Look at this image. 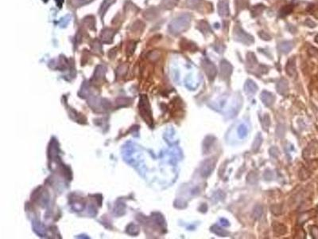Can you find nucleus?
Listing matches in <instances>:
<instances>
[{"label": "nucleus", "mask_w": 318, "mask_h": 239, "mask_svg": "<svg viewBox=\"0 0 318 239\" xmlns=\"http://www.w3.org/2000/svg\"><path fill=\"white\" fill-rule=\"evenodd\" d=\"M259 37H260L261 38H262V39L266 40V41H269V40H270V38H271V37H270V36L269 35V34H268L267 33H266V32H264V31L259 32Z\"/></svg>", "instance_id": "nucleus-18"}, {"label": "nucleus", "mask_w": 318, "mask_h": 239, "mask_svg": "<svg viewBox=\"0 0 318 239\" xmlns=\"http://www.w3.org/2000/svg\"><path fill=\"white\" fill-rule=\"evenodd\" d=\"M278 91L280 93H284V92L286 91L288 89V83L285 79H282L278 82L277 85Z\"/></svg>", "instance_id": "nucleus-12"}, {"label": "nucleus", "mask_w": 318, "mask_h": 239, "mask_svg": "<svg viewBox=\"0 0 318 239\" xmlns=\"http://www.w3.org/2000/svg\"><path fill=\"white\" fill-rule=\"evenodd\" d=\"M262 208H261V206L260 207H259V206H257L256 209H255V218L259 219V217L261 216V215H262Z\"/></svg>", "instance_id": "nucleus-22"}, {"label": "nucleus", "mask_w": 318, "mask_h": 239, "mask_svg": "<svg viewBox=\"0 0 318 239\" xmlns=\"http://www.w3.org/2000/svg\"><path fill=\"white\" fill-rule=\"evenodd\" d=\"M177 3V0H163L162 4L166 9H171L174 7Z\"/></svg>", "instance_id": "nucleus-13"}, {"label": "nucleus", "mask_w": 318, "mask_h": 239, "mask_svg": "<svg viewBox=\"0 0 318 239\" xmlns=\"http://www.w3.org/2000/svg\"><path fill=\"white\" fill-rule=\"evenodd\" d=\"M234 38L235 41L244 43L245 45H251L254 42L252 36L246 33L240 26H236L234 29Z\"/></svg>", "instance_id": "nucleus-2"}, {"label": "nucleus", "mask_w": 318, "mask_h": 239, "mask_svg": "<svg viewBox=\"0 0 318 239\" xmlns=\"http://www.w3.org/2000/svg\"><path fill=\"white\" fill-rule=\"evenodd\" d=\"M261 99L263 101L265 105H267V106H270L274 101V97L270 93H268V92L264 91L262 92V94H261Z\"/></svg>", "instance_id": "nucleus-8"}, {"label": "nucleus", "mask_w": 318, "mask_h": 239, "mask_svg": "<svg viewBox=\"0 0 318 239\" xmlns=\"http://www.w3.org/2000/svg\"><path fill=\"white\" fill-rule=\"evenodd\" d=\"M217 10L219 15L221 17H226L229 15V7L227 1H222L218 3Z\"/></svg>", "instance_id": "nucleus-5"}, {"label": "nucleus", "mask_w": 318, "mask_h": 239, "mask_svg": "<svg viewBox=\"0 0 318 239\" xmlns=\"http://www.w3.org/2000/svg\"><path fill=\"white\" fill-rule=\"evenodd\" d=\"M247 133H248V130L244 127V125H241L239 128V134H240V137H244L247 135Z\"/></svg>", "instance_id": "nucleus-19"}, {"label": "nucleus", "mask_w": 318, "mask_h": 239, "mask_svg": "<svg viewBox=\"0 0 318 239\" xmlns=\"http://www.w3.org/2000/svg\"><path fill=\"white\" fill-rule=\"evenodd\" d=\"M114 2H115V0H104V2H103L102 4V6H101V15H104V12L106 11L107 9L109 7V6L112 5Z\"/></svg>", "instance_id": "nucleus-15"}, {"label": "nucleus", "mask_w": 318, "mask_h": 239, "mask_svg": "<svg viewBox=\"0 0 318 239\" xmlns=\"http://www.w3.org/2000/svg\"><path fill=\"white\" fill-rule=\"evenodd\" d=\"M292 7L290 6V5L289 6H284L282 8L281 11H280V14H281L282 16H286V15L290 14V12L292 11Z\"/></svg>", "instance_id": "nucleus-17"}, {"label": "nucleus", "mask_w": 318, "mask_h": 239, "mask_svg": "<svg viewBox=\"0 0 318 239\" xmlns=\"http://www.w3.org/2000/svg\"><path fill=\"white\" fill-rule=\"evenodd\" d=\"M204 68H205V71L208 77L209 78L213 79L216 74V68L214 66V64L212 62H209L208 60H206L204 63Z\"/></svg>", "instance_id": "nucleus-4"}, {"label": "nucleus", "mask_w": 318, "mask_h": 239, "mask_svg": "<svg viewBox=\"0 0 318 239\" xmlns=\"http://www.w3.org/2000/svg\"><path fill=\"white\" fill-rule=\"evenodd\" d=\"M263 9H264V6H262V5H260V7L255 6V7H254V9L252 10V13H255V15H256L257 12V15H259V14H260L261 12H262V11Z\"/></svg>", "instance_id": "nucleus-21"}, {"label": "nucleus", "mask_w": 318, "mask_h": 239, "mask_svg": "<svg viewBox=\"0 0 318 239\" xmlns=\"http://www.w3.org/2000/svg\"><path fill=\"white\" fill-rule=\"evenodd\" d=\"M191 23V15L184 14L173 20L169 24V30L173 34H180L189 27Z\"/></svg>", "instance_id": "nucleus-1"}, {"label": "nucleus", "mask_w": 318, "mask_h": 239, "mask_svg": "<svg viewBox=\"0 0 318 239\" xmlns=\"http://www.w3.org/2000/svg\"><path fill=\"white\" fill-rule=\"evenodd\" d=\"M286 73L290 77H294L296 74V65H295V58H291L288 60L286 65Z\"/></svg>", "instance_id": "nucleus-7"}, {"label": "nucleus", "mask_w": 318, "mask_h": 239, "mask_svg": "<svg viewBox=\"0 0 318 239\" xmlns=\"http://www.w3.org/2000/svg\"><path fill=\"white\" fill-rule=\"evenodd\" d=\"M201 2V0H186V3L190 8H197Z\"/></svg>", "instance_id": "nucleus-16"}, {"label": "nucleus", "mask_w": 318, "mask_h": 239, "mask_svg": "<svg viewBox=\"0 0 318 239\" xmlns=\"http://www.w3.org/2000/svg\"><path fill=\"white\" fill-rule=\"evenodd\" d=\"M315 41H316V42L318 43V34H317V36H316V39H315Z\"/></svg>", "instance_id": "nucleus-23"}, {"label": "nucleus", "mask_w": 318, "mask_h": 239, "mask_svg": "<svg viewBox=\"0 0 318 239\" xmlns=\"http://www.w3.org/2000/svg\"><path fill=\"white\" fill-rule=\"evenodd\" d=\"M215 165V162L212 160V159H208L206 162H205V165L203 166L202 170H201V174L203 176H208L209 174L213 170Z\"/></svg>", "instance_id": "nucleus-6"}, {"label": "nucleus", "mask_w": 318, "mask_h": 239, "mask_svg": "<svg viewBox=\"0 0 318 239\" xmlns=\"http://www.w3.org/2000/svg\"><path fill=\"white\" fill-rule=\"evenodd\" d=\"M232 72V67L229 62L225 60H223L220 63V73L223 78H227L230 77Z\"/></svg>", "instance_id": "nucleus-3"}, {"label": "nucleus", "mask_w": 318, "mask_h": 239, "mask_svg": "<svg viewBox=\"0 0 318 239\" xmlns=\"http://www.w3.org/2000/svg\"><path fill=\"white\" fill-rule=\"evenodd\" d=\"M284 227L285 226L282 224H276L275 226H274V231H279V234H284L285 232L283 231V230H281V229H282V228Z\"/></svg>", "instance_id": "nucleus-20"}, {"label": "nucleus", "mask_w": 318, "mask_h": 239, "mask_svg": "<svg viewBox=\"0 0 318 239\" xmlns=\"http://www.w3.org/2000/svg\"><path fill=\"white\" fill-rule=\"evenodd\" d=\"M212 231H213L215 233L218 234V235L222 236V237H223V236H226L227 234V233L225 231V230H223L222 228H220V226H212Z\"/></svg>", "instance_id": "nucleus-14"}, {"label": "nucleus", "mask_w": 318, "mask_h": 239, "mask_svg": "<svg viewBox=\"0 0 318 239\" xmlns=\"http://www.w3.org/2000/svg\"><path fill=\"white\" fill-rule=\"evenodd\" d=\"M293 47H294V44H293L292 41H283L278 46L279 51L282 54H288L289 52H290V50H292Z\"/></svg>", "instance_id": "nucleus-9"}, {"label": "nucleus", "mask_w": 318, "mask_h": 239, "mask_svg": "<svg viewBox=\"0 0 318 239\" xmlns=\"http://www.w3.org/2000/svg\"><path fill=\"white\" fill-rule=\"evenodd\" d=\"M114 35V32L111 30H104L103 33L101 34V37H102V40L104 42H111L112 41V37H113Z\"/></svg>", "instance_id": "nucleus-11"}, {"label": "nucleus", "mask_w": 318, "mask_h": 239, "mask_svg": "<svg viewBox=\"0 0 318 239\" xmlns=\"http://www.w3.org/2000/svg\"><path fill=\"white\" fill-rule=\"evenodd\" d=\"M244 87H245V91L247 92V93H255V92H256L257 89H258V87H257V85H255V83L254 82L253 80H247V82H246Z\"/></svg>", "instance_id": "nucleus-10"}]
</instances>
